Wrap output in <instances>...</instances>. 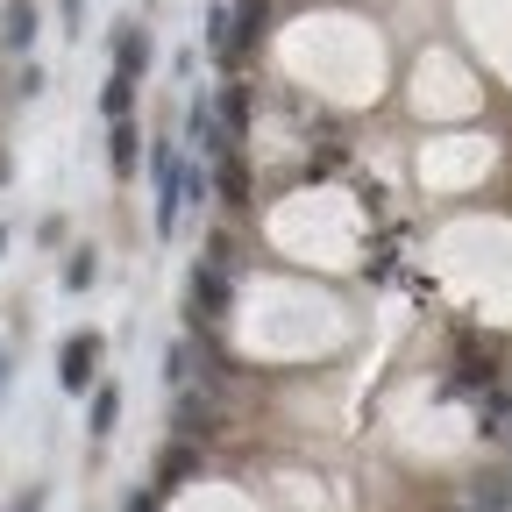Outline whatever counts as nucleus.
Masks as SVG:
<instances>
[{"label":"nucleus","instance_id":"nucleus-15","mask_svg":"<svg viewBox=\"0 0 512 512\" xmlns=\"http://www.w3.org/2000/svg\"><path fill=\"white\" fill-rule=\"evenodd\" d=\"M221 192H228V200H242V192H249V178H242V164H235V157L221 164Z\"/></svg>","mask_w":512,"mask_h":512},{"label":"nucleus","instance_id":"nucleus-1","mask_svg":"<svg viewBox=\"0 0 512 512\" xmlns=\"http://www.w3.org/2000/svg\"><path fill=\"white\" fill-rule=\"evenodd\" d=\"M93 370H100V335H72V342L57 349V384H64L72 399L93 384Z\"/></svg>","mask_w":512,"mask_h":512},{"label":"nucleus","instance_id":"nucleus-19","mask_svg":"<svg viewBox=\"0 0 512 512\" xmlns=\"http://www.w3.org/2000/svg\"><path fill=\"white\" fill-rule=\"evenodd\" d=\"M79 15H86V0H64V22H72V29H79Z\"/></svg>","mask_w":512,"mask_h":512},{"label":"nucleus","instance_id":"nucleus-8","mask_svg":"<svg viewBox=\"0 0 512 512\" xmlns=\"http://www.w3.org/2000/svg\"><path fill=\"white\" fill-rule=\"evenodd\" d=\"M192 470H200V456H192V448H164V463H157V491H171V484H185Z\"/></svg>","mask_w":512,"mask_h":512},{"label":"nucleus","instance_id":"nucleus-21","mask_svg":"<svg viewBox=\"0 0 512 512\" xmlns=\"http://www.w3.org/2000/svg\"><path fill=\"white\" fill-rule=\"evenodd\" d=\"M0 256H8V228H0Z\"/></svg>","mask_w":512,"mask_h":512},{"label":"nucleus","instance_id":"nucleus-11","mask_svg":"<svg viewBox=\"0 0 512 512\" xmlns=\"http://www.w3.org/2000/svg\"><path fill=\"white\" fill-rule=\"evenodd\" d=\"M114 420H121V392L100 384V392H93V434H114Z\"/></svg>","mask_w":512,"mask_h":512},{"label":"nucleus","instance_id":"nucleus-3","mask_svg":"<svg viewBox=\"0 0 512 512\" xmlns=\"http://www.w3.org/2000/svg\"><path fill=\"white\" fill-rule=\"evenodd\" d=\"M192 320H221L228 313V271H214V264H192Z\"/></svg>","mask_w":512,"mask_h":512},{"label":"nucleus","instance_id":"nucleus-10","mask_svg":"<svg viewBox=\"0 0 512 512\" xmlns=\"http://www.w3.org/2000/svg\"><path fill=\"white\" fill-rule=\"evenodd\" d=\"M100 278V256L93 249H72V264H64V292H86Z\"/></svg>","mask_w":512,"mask_h":512},{"label":"nucleus","instance_id":"nucleus-7","mask_svg":"<svg viewBox=\"0 0 512 512\" xmlns=\"http://www.w3.org/2000/svg\"><path fill=\"white\" fill-rule=\"evenodd\" d=\"M136 143H143V136H136V121H114V136H107V164H114L121 178H128V171H136V157H143Z\"/></svg>","mask_w":512,"mask_h":512},{"label":"nucleus","instance_id":"nucleus-16","mask_svg":"<svg viewBox=\"0 0 512 512\" xmlns=\"http://www.w3.org/2000/svg\"><path fill=\"white\" fill-rule=\"evenodd\" d=\"M15 93H22V100H36V93H43V72H36V64H22V79H15Z\"/></svg>","mask_w":512,"mask_h":512},{"label":"nucleus","instance_id":"nucleus-6","mask_svg":"<svg viewBox=\"0 0 512 512\" xmlns=\"http://www.w3.org/2000/svg\"><path fill=\"white\" fill-rule=\"evenodd\" d=\"M185 136L200 143V157H221V150H228V128H221V114H214L207 100H192V114H185Z\"/></svg>","mask_w":512,"mask_h":512},{"label":"nucleus","instance_id":"nucleus-20","mask_svg":"<svg viewBox=\"0 0 512 512\" xmlns=\"http://www.w3.org/2000/svg\"><path fill=\"white\" fill-rule=\"evenodd\" d=\"M8 370H15V363H8V349H0V392H8Z\"/></svg>","mask_w":512,"mask_h":512},{"label":"nucleus","instance_id":"nucleus-12","mask_svg":"<svg viewBox=\"0 0 512 512\" xmlns=\"http://www.w3.org/2000/svg\"><path fill=\"white\" fill-rule=\"evenodd\" d=\"M207 420H214V413H207V399H192V392L178 399V434H207Z\"/></svg>","mask_w":512,"mask_h":512},{"label":"nucleus","instance_id":"nucleus-13","mask_svg":"<svg viewBox=\"0 0 512 512\" xmlns=\"http://www.w3.org/2000/svg\"><path fill=\"white\" fill-rule=\"evenodd\" d=\"M477 512H512V491H505V477L477 484Z\"/></svg>","mask_w":512,"mask_h":512},{"label":"nucleus","instance_id":"nucleus-14","mask_svg":"<svg viewBox=\"0 0 512 512\" xmlns=\"http://www.w3.org/2000/svg\"><path fill=\"white\" fill-rule=\"evenodd\" d=\"M228 29H235V15H228V8H214V15H207V43H214V50H228Z\"/></svg>","mask_w":512,"mask_h":512},{"label":"nucleus","instance_id":"nucleus-4","mask_svg":"<svg viewBox=\"0 0 512 512\" xmlns=\"http://www.w3.org/2000/svg\"><path fill=\"white\" fill-rule=\"evenodd\" d=\"M36 29H43L36 0H8V8H0V50H29V43H36Z\"/></svg>","mask_w":512,"mask_h":512},{"label":"nucleus","instance_id":"nucleus-17","mask_svg":"<svg viewBox=\"0 0 512 512\" xmlns=\"http://www.w3.org/2000/svg\"><path fill=\"white\" fill-rule=\"evenodd\" d=\"M8 512H43V484H29V491H22V498H15Z\"/></svg>","mask_w":512,"mask_h":512},{"label":"nucleus","instance_id":"nucleus-5","mask_svg":"<svg viewBox=\"0 0 512 512\" xmlns=\"http://www.w3.org/2000/svg\"><path fill=\"white\" fill-rule=\"evenodd\" d=\"M143 64H150V36H143L136 22H121V29H114V79H136Z\"/></svg>","mask_w":512,"mask_h":512},{"label":"nucleus","instance_id":"nucleus-18","mask_svg":"<svg viewBox=\"0 0 512 512\" xmlns=\"http://www.w3.org/2000/svg\"><path fill=\"white\" fill-rule=\"evenodd\" d=\"M128 512H157V491H136V498H128Z\"/></svg>","mask_w":512,"mask_h":512},{"label":"nucleus","instance_id":"nucleus-9","mask_svg":"<svg viewBox=\"0 0 512 512\" xmlns=\"http://www.w3.org/2000/svg\"><path fill=\"white\" fill-rule=\"evenodd\" d=\"M100 107H107V121H128V114H136V79H107Z\"/></svg>","mask_w":512,"mask_h":512},{"label":"nucleus","instance_id":"nucleus-2","mask_svg":"<svg viewBox=\"0 0 512 512\" xmlns=\"http://www.w3.org/2000/svg\"><path fill=\"white\" fill-rule=\"evenodd\" d=\"M150 171H157V235H171L178 228V157H171V143L150 150Z\"/></svg>","mask_w":512,"mask_h":512}]
</instances>
